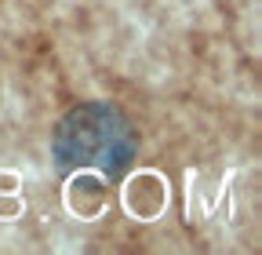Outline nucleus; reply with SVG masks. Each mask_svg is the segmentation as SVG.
<instances>
[{
    "label": "nucleus",
    "mask_w": 262,
    "mask_h": 255,
    "mask_svg": "<svg viewBox=\"0 0 262 255\" xmlns=\"http://www.w3.org/2000/svg\"><path fill=\"white\" fill-rule=\"evenodd\" d=\"M55 168L62 175L73 172H95L110 182L124 179L135 164L139 135L131 128L127 113L113 102H80L66 110L55 124Z\"/></svg>",
    "instance_id": "1"
}]
</instances>
